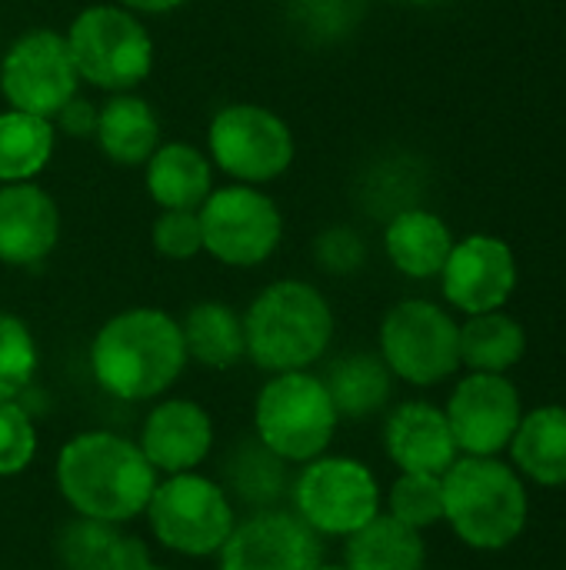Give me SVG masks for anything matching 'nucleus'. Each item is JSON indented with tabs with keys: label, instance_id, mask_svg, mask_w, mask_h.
I'll list each match as a JSON object with an SVG mask.
<instances>
[{
	"label": "nucleus",
	"instance_id": "nucleus-1",
	"mask_svg": "<svg viewBox=\"0 0 566 570\" xmlns=\"http://www.w3.org/2000/svg\"><path fill=\"white\" fill-rule=\"evenodd\" d=\"M57 488L80 518L123 524L147 511L157 471L133 441L110 431H87L63 444Z\"/></svg>",
	"mask_w": 566,
	"mask_h": 570
},
{
	"label": "nucleus",
	"instance_id": "nucleus-2",
	"mask_svg": "<svg viewBox=\"0 0 566 570\" xmlns=\"http://www.w3.org/2000/svg\"><path fill=\"white\" fill-rule=\"evenodd\" d=\"M187 347L180 324L163 311L133 307L110 317L90 347L97 384L120 401L160 397L183 371Z\"/></svg>",
	"mask_w": 566,
	"mask_h": 570
},
{
	"label": "nucleus",
	"instance_id": "nucleus-3",
	"mask_svg": "<svg viewBox=\"0 0 566 570\" xmlns=\"http://www.w3.org/2000/svg\"><path fill=\"white\" fill-rule=\"evenodd\" d=\"M530 518L527 481L500 458H457L444 471V521L474 551H504Z\"/></svg>",
	"mask_w": 566,
	"mask_h": 570
},
{
	"label": "nucleus",
	"instance_id": "nucleus-4",
	"mask_svg": "<svg viewBox=\"0 0 566 570\" xmlns=\"http://www.w3.org/2000/svg\"><path fill=\"white\" fill-rule=\"evenodd\" d=\"M247 354L257 367L287 374L307 371L334 337V314L324 294L304 281L270 284L244 317Z\"/></svg>",
	"mask_w": 566,
	"mask_h": 570
},
{
	"label": "nucleus",
	"instance_id": "nucleus-5",
	"mask_svg": "<svg viewBox=\"0 0 566 570\" xmlns=\"http://www.w3.org/2000/svg\"><path fill=\"white\" fill-rule=\"evenodd\" d=\"M337 407L320 377L307 371H287L264 384L254 407V431L287 464H307L320 458L337 431Z\"/></svg>",
	"mask_w": 566,
	"mask_h": 570
},
{
	"label": "nucleus",
	"instance_id": "nucleus-6",
	"mask_svg": "<svg viewBox=\"0 0 566 570\" xmlns=\"http://www.w3.org/2000/svg\"><path fill=\"white\" fill-rule=\"evenodd\" d=\"M147 521L167 551L187 558L217 554L237 524L227 491L193 471L167 474V481L153 488Z\"/></svg>",
	"mask_w": 566,
	"mask_h": 570
},
{
	"label": "nucleus",
	"instance_id": "nucleus-7",
	"mask_svg": "<svg viewBox=\"0 0 566 570\" xmlns=\"http://www.w3.org/2000/svg\"><path fill=\"white\" fill-rule=\"evenodd\" d=\"M380 357L414 387L444 384L460 367V327L430 301H400L380 324Z\"/></svg>",
	"mask_w": 566,
	"mask_h": 570
},
{
	"label": "nucleus",
	"instance_id": "nucleus-8",
	"mask_svg": "<svg viewBox=\"0 0 566 570\" xmlns=\"http://www.w3.org/2000/svg\"><path fill=\"white\" fill-rule=\"evenodd\" d=\"M294 514L320 538H350L380 514V484L367 464L350 458H314L297 474Z\"/></svg>",
	"mask_w": 566,
	"mask_h": 570
},
{
	"label": "nucleus",
	"instance_id": "nucleus-9",
	"mask_svg": "<svg viewBox=\"0 0 566 570\" xmlns=\"http://www.w3.org/2000/svg\"><path fill=\"white\" fill-rule=\"evenodd\" d=\"M67 47L77 73L103 90H127L140 83L153 60L147 30L117 7L83 10L67 33Z\"/></svg>",
	"mask_w": 566,
	"mask_h": 570
},
{
	"label": "nucleus",
	"instance_id": "nucleus-10",
	"mask_svg": "<svg viewBox=\"0 0 566 570\" xmlns=\"http://www.w3.org/2000/svg\"><path fill=\"white\" fill-rule=\"evenodd\" d=\"M447 424L457 451L467 458H500L524 417V401L507 374L470 371L450 394Z\"/></svg>",
	"mask_w": 566,
	"mask_h": 570
},
{
	"label": "nucleus",
	"instance_id": "nucleus-11",
	"mask_svg": "<svg viewBox=\"0 0 566 570\" xmlns=\"http://www.w3.org/2000/svg\"><path fill=\"white\" fill-rule=\"evenodd\" d=\"M77 67L67 47V37L53 30L23 33L3 57L0 87L13 110L57 117V110L77 97Z\"/></svg>",
	"mask_w": 566,
	"mask_h": 570
},
{
	"label": "nucleus",
	"instance_id": "nucleus-12",
	"mask_svg": "<svg viewBox=\"0 0 566 570\" xmlns=\"http://www.w3.org/2000/svg\"><path fill=\"white\" fill-rule=\"evenodd\" d=\"M203 250L230 267H254L280 244V214L274 200L254 187H224L200 210Z\"/></svg>",
	"mask_w": 566,
	"mask_h": 570
},
{
	"label": "nucleus",
	"instance_id": "nucleus-13",
	"mask_svg": "<svg viewBox=\"0 0 566 570\" xmlns=\"http://www.w3.org/2000/svg\"><path fill=\"white\" fill-rule=\"evenodd\" d=\"M210 150L230 177L260 184L290 167L294 137L277 114L257 104H234L214 117Z\"/></svg>",
	"mask_w": 566,
	"mask_h": 570
},
{
	"label": "nucleus",
	"instance_id": "nucleus-14",
	"mask_svg": "<svg viewBox=\"0 0 566 570\" xmlns=\"http://www.w3.org/2000/svg\"><path fill=\"white\" fill-rule=\"evenodd\" d=\"M217 554L220 570H314L324 561V544L297 514L264 508L234 524Z\"/></svg>",
	"mask_w": 566,
	"mask_h": 570
},
{
	"label": "nucleus",
	"instance_id": "nucleus-15",
	"mask_svg": "<svg viewBox=\"0 0 566 570\" xmlns=\"http://www.w3.org/2000/svg\"><path fill=\"white\" fill-rule=\"evenodd\" d=\"M440 277L444 297L467 317L500 311L517 287V257L507 240L494 234H470L450 247Z\"/></svg>",
	"mask_w": 566,
	"mask_h": 570
},
{
	"label": "nucleus",
	"instance_id": "nucleus-16",
	"mask_svg": "<svg viewBox=\"0 0 566 570\" xmlns=\"http://www.w3.org/2000/svg\"><path fill=\"white\" fill-rule=\"evenodd\" d=\"M137 448L143 451L153 471H193L214 448L210 414L193 401H163L147 414Z\"/></svg>",
	"mask_w": 566,
	"mask_h": 570
},
{
	"label": "nucleus",
	"instance_id": "nucleus-17",
	"mask_svg": "<svg viewBox=\"0 0 566 570\" xmlns=\"http://www.w3.org/2000/svg\"><path fill=\"white\" fill-rule=\"evenodd\" d=\"M384 448L387 458L410 474H444L460 458L447 414L427 401H407L387 417Z\"/></svg>",
	"mask_w": 566,
	"mask_h": 570
},
{
	"label": "nucleus",
	"instance_id": "nucleus-18",
	"mask_svg": "<svg viewBox=\"0 0 566 570\" xmlns=\"http://www.w3.org/2000/svg\"><path fill=\"white\" fill-rule=\"evenodd\" d=\"M60 234L57 204L33 184L17 180L0 190V261L30 267L43 261Z\"/></svg>",
	"mask_w": 566,
	"mask_h": 570
},
{
	"label": "nucleus",
	"instance_id": "nucleus-19",
	"mask_svg": "<svg viewBox=\"0 0 566 570\" xmlns=\"http://www.w3.org/2000/svg\"><path fill=\"white\" fill-rule=\"evenodd\" d=\"M510 464L524 481L540 488H566V407L544 404L524 411L510 441Z\"/></svg>",
	"mask_w": 566,
	"mask_h": 570
},
{
	"label": "nucleus",
	"instance_id": "nucleus-20",
	"mask_svg": "<svg viewBox=\"0 0 566 570\" xmlns=\"http://www.w3.org/2000/svg\"><path fill=\"white\" fill-rule=\"evenodd\" d=\"M57 558L67 570H137L150 564L143 541L123 534L120 524L80 514L60 528Z\"/></svg>",
	"mask_w": 566,
	"mask_h": 570
},
{
	"label": "nucleus",
	"instance_id": "nucleus-21",
	"mask_svg": "<svg viewBox=\"0 0 566 570\" xmlns=\"http://www.w3.org/2000/svg\"><path fill=\"white\" fill-rule=\"evenodd\" d=\"M384 244H387V254L400 274L427 281V277H437L444 271L450 247H454V237H450V227L437 214L420 210V207H407L387 224Z\"/></svg>",
	"mask_w": 566,
	"mask_h": 570
},
{
	"label": "nucleus",
	"instance_id": "nucleus-22",
	"mask_svg": "<svg viewBox=\"0 0 566 570\" xmlns=\"http://www.w3.org/2000/svg\"><path fill=\"white\" fill-rule=\"evenodd\" d=\"M337 417H350V421H364L370 414H377L394 391V374L384 364V357L377 354H344L330 364L327 377H320Z\"/></svg>",
	"mask_w": 566,
	"mask_h": 570
},
{
	"label": "nucleus",
	"instance_id": "nucleus-23",
	"mask_svg": "<svg viewBox=\"0 0 566 570\" xmlns=\"http://www.w3.org/2000/svg\"><path fill=\"white\" fill-rule=\"evenodd\" d=\"M424 534L390 514H377L347 538V570H424Z\"/></svg>",
	"mask_w": 566,
	"mask_h": 570
},
{
	"label": "nucleus",
	"instance_id": "nucleus-24",
	"mask_svg": "<svg viewBox=\"0 0 566 570\" xmlns=\"http://www.w3.org/2000/svg\"><path fill=\"white\" fill-rule=\"evenodd\" d=\"M527 354V331L504 311L467 317L460 327V367L477 374H507Z\"/></svg>",
	"mask_w": 566,
	"mask_h": 570
},
{
	"label": "nucleus",
	"instance_id": "nucleus-25",
	"mask_svg": "<svg viewBox=\"0 0 566 570\" xmlns=\"http://www.w3.org/2000/svg\"><path fill=\"white\" fill-rule=\"evenodd\" d=\"M147 187L167 210H193L210 197V164L187 144H163L147 160Z\"/></svg>",
	"mask_w": 566,
	"mask_h": 570
},
{
	"label": "nucleus",
	"instance_id": "nucleus-26",
	"mask_svg": "<svg viewBox=\"0 0 566 570\" xmlns=\"http://www.w3.org/2000/svg\"><path fill=\"white\" fill-rule=\"evenodd\" d=\"M180 334H183L187 357L214 371H227L247 354L244 321L227 304L217 301H203L190 307L180 324Z\"/></svg>",
	"mask_w": 566,
	"mask_h": 570
},
{
	"label": "nucleus",
	"instance_id": "nucleus-27",
	"mask_svg": "<svg viewBox=\"0 0 566 570\" xmlns=\"http://www.w3.org/2000/svg\"><path fill=\"white\" fill-rule=\"evenodd\" d=\"M103 154L123 167L150 160L160 140V124L147 100L140 97H113L97 110V134Z\"/></svg>",
	"mask_w": 566,
	"mask_h": 570
},
{
	"label": "nucleus",
	"instance_id": "nucleus-28",
	"mask_svg": "<svg viewBox=\"0 0 566 570\" xmlns=\"http://www.w3.org/2000/svg\"><path fill=\"white\" fill-rule=\"evenodd\" d=\"M53 150V127L47 117L7 110L0 114V180L17 184L43 170Z\"/></svg>",
	"mask_w": 566,
	"mask_h": 570
},
{
	"label": "nucleus",
	"instance_id": "nucleus-29",
	"mask_svg": "<svg viewBox=\"0 0 566 570\" xmlns=\"http://www.w3.org/2000/svg\"><path fill=\"white\" fill-rule=\"evenodd\" d=\"M227 484L250 508H270L287 491V461L264 448L257 438L240 441L227 458Z\"/></svg>",
	"mask_w": 566,
	"mask_h": 570
},
{
	"label": "nucleus",
	"instance_id": "nucleus-30",
	"mask_svg": "<svg viewBox=\"0 0 566 570\" xmlns=\"http://www.w3.org/2000/svg\"><path fill=\"white\" fill-rule=\"evenodd\" d=\"M390 518H397L400 524L414 528V531H427L437 528L444 521V474H410L400 471V478L390 488Z\"/></svg>",
	"mask_w": 566,
	"mask_h": 570
},
{
	"label": "nucleus",
	"instance_id": "nucleus-31",
	"mask_svg": "<svg viewBox=\"0 0 566 570\" xmlns=\"http://www.w3.org/2000/svg\"><path fill=\"white\" fill-rule=\"evenodd\" d=\"M37 371V347L23 321L0 311V404L13 401Z\"/></svg>",
	"mask_w": 566,
	"mask_h": 570
},
{
	"label": "nucleus",
	"instance_id": "nucleus-32",
	"mask_svg": "<svg viewBox=\"0 0 566 570\" xmlns=\"http://www.w3.org/2000/svg\"><path fill=\"white\" fill-rule=\"evenodd\" d=\"M33 454H37V431H33L30 414L20 404L3 401L0 404V478H13L27 471Z\"/></svg>",
	"mask_w": 566,
	"mask_h": 570
},
{
	"label": "nucleus",
	"instance_id": "nucleus-33",
	"mask_svg": "<svg viewBox=\"0 0 566 570\" xmlns=\"http://www.w3.org/2000/svg\"><path fill=\"white\" fill-rule=\"evenodd\" d=\"M153 247L170 261H187L203 250V227L200 214L193 210H167L153 224Z\"/></svg>",
	"mask_w": 566,
	"mask_h": 570
},
{
	"label": "nucleus",
	"instance_id": "nucleus-34",
	"mask_svg": "<svg viewBox=\"0 0 566 570\" xmlns=\"http://www.w3.org/2000/svg\"><path fill=\"white\" fill-rule=\"evenodd\" d=\"M367 257V247L364 240L354 234V230H327L320 240H317V261L330 271V274H354Z\"/></svg>",
	"mask_w": 566,
	"mask_h": 570
},
{
	"label": "nucleus",
	"instance_id": "nucleus-35",
	"mask_svg": "<svg viewBox=\"0 0 566 570\" xmlns=\"http://www.w3.org/2000/svg\"><path fill=\"white\" fill-rule=\"evenodd\" d=\"M57 124L63 127V134L70 137H90L97 134V110L93 104L80 100V97H70L60 110H57Z\"/></svg>",
	"mask_w": 566,
	"mask_h": 570
},
{
	"label": "nucleus",
	"instance_id": "nucleus-36",
	"mask_svg": "<svg viewBox=\"0 0 566 570\" xmlns=\"http://www.w3.org/2000/svg\"><path fill=\"white\" fill-rule=\"evenodd\" d=\"M123 3L133 7V10H147V13H163V10L180 7L183 0H123Z\"/></svg>",
	"mask_w": 566,
	"mask_h": 570
},
{
	"label": "nucleus",
	"instance_id": "nucleus-37",
	"mask_svg": "<svg viewBox=\"0 0 566 570\" xmlns=\"http://www.w3.org/2000/svg\"><path fill=\"white\" fill-rule=\"evenodd\" d=\"M314 570H347V568H337V564H324V561H320Z\"/></svg>",
	"mask_w": 566,
	"mask_h": 570
},
{
	"label": "nucleus",
	"instance_id": "nucleus-38",
	"mask_svg": "<svg viewBox=\"0 0 566 570\" xmlns=\"http://www.w3.org/2000/svg\"><path fill=\"white\" fill-rule=\"evenodd\" d=\"M404 3H420V7H427V3H440V0H404Z\"/></svg>",
	"mask_w": 566,
	"mask_h": 570
},
{
	"label": "nucleus",
	"instance_id": "nucleus-39",
	"mask_svg": "<svg viewBox=\"0 0 566 570\" xmlns=\"http://www.w3.org/2000/svg\"><path fill=\"white\" fill-rule=\"evenodd\" d=\"M137 570H163V568H153V564H143V568H137Z\"/></svg>",
	"mask_w": 566,
	"mask_h": 570
}]
</instances>
